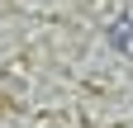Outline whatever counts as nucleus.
<instances>
[{"instance_id":"1","label":"nucleus","mask_w":133,"mask_h":128,"mask_svg":"<svg viewBox=\"0 0 133 128\" xmlns=\"http://www.w3.org/2000/svg\"><path fill=\"white\" fill-rule=\"evenodd\" d=\"M109 43L119 47L124 57H133V14H124V19H114V24H109Z\"/></svg>"}]
</instances>
